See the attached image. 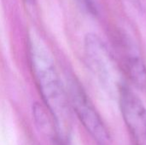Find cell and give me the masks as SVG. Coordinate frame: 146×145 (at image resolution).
<instances>
[{"instance_id":"obj_4","label":"cell","mask_w":146,"mask_h":145,"mask_svg":"<svg viewBox=\"0 0 146 145\" xmlns=\"http://www.w3.org/2000/svg\"><path fill=\"white\" fill-rule=\"evenodd\" d=\"M115 59L124 76L133 85L146 91V65L133 40L125 34L115 38Z\"/></svg>"},{"instance_id":"obj_1","label":"cell","mask_w":146,"mask_h":145,"mask_svg":"<svg viewBox=\"0 0 146 145\" xmlns=\"http://www.w3.org/2000/svg\"><path fill=\"white\" fill-rule=\"evenodd\" d=\"M31 63L43 101L56 123L57 134L68 138L71 108L65 86L48 52L34 42L31 46Z\"/></svg>"},{"instance_id":"obj_6","label":"cell","mask_w":146,"mask_h":145,"mask_svg":"<svg viewBox=\"0 0 146 145\" xmlns=\"http://www.w3.org/2000/svg\"><path fill=\"white\" fill-rule=\"evenodd\" d=\"M79 8L85 13L97 16L100 12L99 0H74Z\"/></svg>"},{"instance_id":"obj_7","label":"cell","mask_w":146,"mask_h":145,"mask_svg":"<svg viewBox=\"0 0 146 145\" xmlns=\"http://www.w3.org/2000/svg\"><path fill=\"white\" fill-rule=\"evenodd\" d=\"M54 144L55 145H71L69 138H64L62 136H59L56 134L54 137Z\"/></svg>"},{"instance_id":"obj_3","label":"cell","mask_w":146,"mask_h":145,"mask_svg":"<svg viewBox=\"0 0 146 145\" xmlns=\"http://www.w3.org/2000/svg\"><path fill=\"white\" fill-rule=\"evenodd\" d=\"M66 92L71 109L98 145H112L110 133L78 79L68 75Z\"/></svg>"},{"instance_id":"obj_2","label":"cell","mask_w":146,"mask_h":145,"mask_svg":"<svg viewBox=\"0 0 146 145\" xmlns=\"http://www.w3.org/2000/svg\"><path fill=\"white\" fill-rule=\"evenodd\" d=\"M85 54L91 70L105 89L118 93L124 84L122 72L106 44L96 34L89 33L85 38Z\"/></svg>"},{"instance_id":"obj_5","label":"cell","mask_w":146,"mask_h":145,"mask_svg":"<svg viewBox=\"0 0 146 145\" xmlns=\"http://www.w3.org/2000/svg\"><path fill=\"white\" fill-rule=\"evenodd\" d=\"M120 109L134 145H146V108L127 85L118 93Z\"/></svg>"},{"instance_id":"obj_8","label":"cell","mask_w":146,"mask_h":145,"mask_svg":"<svg viewBox=\"0 0 146 145\" xmlns=\"http://www.w3.org/2000/svg\"><path fill=\"white\" fill-rule=\"evenodd\" d=\"M27 3H30V4H33L34 3V0H25Z\"/></svg>"}]
</instances>
